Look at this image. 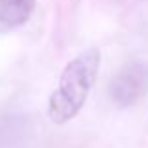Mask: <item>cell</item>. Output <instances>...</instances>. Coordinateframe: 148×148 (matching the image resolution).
<instances>
[{
    "label": "cell",
    "instance_id": "3",
    "mask_svg": "<svg viewBox=\"0 0 148 148\" xmlns=\"http://www.w3.org/2000/svg\"><path fill=\"white\" fill-rule=\"evenodd\" d=\"M30 133L28 118L21 114L0 116V148H15Z\"/></svg>",
    "mask_w": 148,
    "mask_h": 148
},
{
    "label": "cell",
    "instance_id": "4",
    "mask_svg": "<svg viewBox=\"0 0 148 148\" xmlns=\"http://www.w3.org/2000/svg\"><path fill=\"white\" fill-rule=\"evenodd\" d=\"M36 0H0V25L6 28L25 25L34 13Z\"/></svg>",
    "mask_w": 148,
    "mask_h": 148
},
{
    "label": "cell",
    "instance_id": "2",
    "mask_svg": "<svg viewBox=\"0 0 148 148\" xmlns=\"http://www.w3.org/2000/svg\"><path fill=\"white\" fill-rule=\"evenodd\" d=\"M107 92L114 105L133 107L148 94V64L143 60L127 62L111 79Z\"/></svg>",
    "mask_w": 148,
    "mask_h": 148
},
{
    "label": "cell",
    "instance_id": "1",
    "mask_svg": "<svg viewBox=\"0 0 148 148\" xmlns=\"http://www.w3.org/2000/svg\"><path fill=\"white\" fill-rule=\"evenodd\" d=\"M101 62L99 49L92 47L68 62L58 81V86L49 98V118L54 124L73 120L83 109L84 101L96 83Z\"/></svg>",
    "mask_w": 148,
    "mask_h": 148
}]
</instances>
